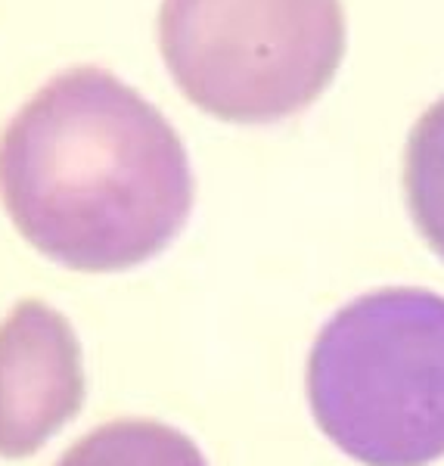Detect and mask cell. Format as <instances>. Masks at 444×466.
<instances>
[{
    "label": "cell",
    "instance_id": "277c9868",
    "mask_svg": "<svg viewBox=\"0 0 444 466\" xmlns=\"http://www.w3.org/2000/svg\"><path fill=\"white\" fill-rule=\"evenodd\" d=\"M85 358L72 323L25 299L0 323V457H32L85 404Z\"/></svg>",
    "mask_w": 444,
    "mask_h": 466
},
{
    "label": "cell",
    "instance_id": "7a4b0ae2",
    "mask_svg": "<svg viewBox=\"0 0 444 466\" xmlns=\"http://www.w3.org/2000/svg\"><path fill=\"white\" fill-rule=\"evenodd\" d=\"M308 401L323 435L367 466L444 457V296L395 287L336 311L308 358Z\"/></svg>",
    "mask_w": 444,
    "mask_h": 466
},
{
    "label": "cell",
    "instance_id": "3957f363",
    "mask_svg": "<svg viewBox=\"0 0 444 466\" xmlns=\"http://www.w3.org/2000/svg\"><path fill=\"white\" fill-rule=\"evenodd\" d=\"M159 47L184 96L233 125L311 106L345 56L342 0H162Z\"/></svg>",
    "mask_w": 444,
    "mask_h": 466
},
{
    "label": "cell",
    "instance_id": "8992f818",
    "mask_svg": "<svg viewBox=\"0 0 444 466\" xmlns=\"http://www.w3.org/2000/svg\"><path fill=\"white\" fill-rule=\"evenodd\" d=\"M404 199L429 249L444 261V96L417 118L408 137Z\"/></svg>",
    "mask_w": 444,
    "mask_h": 466
},
{
    "label": "cell",
    "instance_id": "5b68a950",
    "mask_svg": "<svg viewBox=\"0 0 444 466\" xmlns=\"http://www.w3.org/2000/svg\"><path fill=\"white\" fill-rule=\"evenodd\" d=\"M56 466H208V461L175 426L156 420H116L87 432Z\"/></svg>",
    "mask_w": 444,
    "mask_h": 466
},
{
    "label": "cell",
    "instance_id": "6da1fadb",
    "mask_svg": "<svg viewBox=\"0 0 444 466\" xmlns=\"http://www.w3.org/2000/svg\"><path fill=\"white\" fill-rule=\"evenodd\" d=\"M0 199L37 252L109 274L156 258L193 208L177 131L106 69L50 78L0 134Z\"/></svg>",
    "mask_w": 444,
    "mask_h": 466
}]
</instances>
